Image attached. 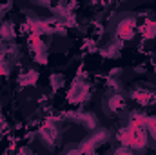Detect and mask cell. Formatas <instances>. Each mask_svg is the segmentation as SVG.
Segmentation results:
<instances>
[{"label":"cell","instance_id":"1","mask_svg":"<svg viewBox=\"0 0 156 155\" xmlns=\"http://www.w3.org/2000/svg\"><path fill=\"white\" fill-rule=\"evenodd\" d=\"M116 137L122 142V146L131 148V150H144L147 146V131L145 128H140V126L129 124L127 128L118 131Z\"/></svg>","mask_w":156,"mask_h":155},{"label":"cell","instance_id":"2","mask_svg":"<svg viewBox=\"0 0 156 155\" xmlns=\"http://www.w3.org/2000/svg\"><path fill=\"white\" fill-rule=\"evenodd\" d=\"M107 141H109V131L107 130H94L78 148H80L82 153H93V150H96L98 146H102Z\"/></svg>","mask_w":156,"mask_h":155},{"label":"cell","instance_id":"3","mask_svg":"<svg viewBox=\"0 0 156 155\" xmlns=\"http://www.w3.org/2000/svg\"><path fill=\"white\" fill-rule=\"evenodd\" d=\"M38 137L47 150H55L56 144L60 142V131H58V128H56V124H55L53 120H49V124H45V126L40 130Z\"/></svg>","mask_w":156,"mask_h":155},{"label":"cell","instance_id":"4","mask_svg":"<svg viewBox=\"0 0 156 155\" xmlns=\"http://www.w3.org/2000/svg\"><path fill=\"white\" fill-rule=\"evenodd\" d=\"M64 119L66 120L78 122L85 130H96L98 128V119H96L94 113H91V112H69V113H64Z\"/></svg>","mask_w":156,"mask_h":155},{"label":"cell","instance_id":"5","mask_svg":"<svg viewBox=\"0 0 156 155\" xmlns=\"http://www.w3.org/2000/svg\"><path fill=\"white\" fill-rule=\"evenodd\" d=\"M116 39L120 42L123 40H131L136 35V18L134 17H123L116 24V31H115Z\"/></svg>","mask_w":156,"mask_h":155},{"label":"cell","instance_id":"6","mask_svg":"<svg viewBox=\"0 0 156 155\" xmlns=\"http://www.w3.org/2000/svg\"><path fill=\"white\" fill-rule=\"evenodd\" d=\"M89 95H91L89 84H85L83 80H76V82L73 84V88L69 89L67 99H69L71 104H82V102H85V100L89 99Z\"/></svg>","mask_w":156,"mask_h":155},{"label":"cell","instance_id":"7","mask_svg":"<svg viewBox=\"0 0 156 155\" xmlns=\"http://www.w3.org/2000/svg\"><path fill=\"white\" fill-rule=\"evenodd\" d=\"M131 97L144 106H151L156 102V89L154 86H142V88H136L131 93Z\"/></svg>","mask_w":156,"mask_h":155},{"label":"cell","instance_id":"8","mask_svg":"<svg viewBox=\"0 0 156 155\" xmlns=\"http://www.w3.org/2000/svg\"><path fill=\"white\" fill-rule=\"evenodd\" d=\"M125 110V99L120 93H113L109 99H105L104 102V112L109 115H118Z\"/></svg>","mask_w":156,"mask_h":155},{"label":"cell","instance_id":"9","mask_svg":"<svg viewBox=\"0 0 156 155\" xmlns=\"http://www.w3.org/2000/svg\"><path fill=\"white\" fill-rule=\"evenodd\" d=\"M18 46L13 44V42H4L2 47H0V60H5L9 64L15 62V59H18Z\"/></svg>","mask_w":156,"mask_h":155},{"label":"cell","instance_id":"10","mask_svg":"<svg viewBox=\"0 0 156 155\" xmlns=\"http://www.w3.org/2000/svg\"><path fill=\"white\" fill-rule=\"evenodd\" d=\"M120 51H122V42H120V40H115V42L107 44V46L102 49V55L107 57V59H116L118 55H120Z\"/></svg>","mask_w":156,"mask_h":155},{"label":"cell","instance_id":"11","mask_svg":"<svg viewBox=\"0 0 156 155\" xmlns=\"http://www.w3.org/2000/svg\"><path fill=\"white\" fill-rule=\"evenodd\" d=\"M147 119H149V115H145L144 112H131V115H129V124L145 128V126H147Z\"/></svg>","mask_w":156,"mask_h":155},{"label":"cell","instance_id":"12","mask_svg":"<svg viewBox=\"0 0 156 155\" xmlns=\"http://www.w3.org/2000/svg\"><path fill=\"white\" fill-rule=\"evenodd\" d=\"M140 33L145 39H154L156 37V20H145L144 26L140 28Z\"/></svg>","mask_w":156,"mask_h":155},{"label":"cell","instance_id":"13","mask_svg":"<svg viewBox=\"0 0 156 155\" xmlns=\"http://www.w3.org/2000/svg\"><path fill=\"white\" fill-rule=\"evenodd\" d=\"M0 37L5 39V42H9V40L15 37V29H13V24L11 22H2L0 24Z\"/></svg>","mask_w":156,"mask_h":155},{"label":"cell","instance_id":"14","mask_svg":"<svg viewBox=\"0 0 156 155\" xmlns=\"http://www.w3.org/2000/svg\"><path fill=\"white\" fill-rule=\"evenodd\" d=\"M37 71H26V73H22L20 77H18V82L22 84V86H29V84H35L37 82Z\"/></svg>","mask_w":156,"mask_h":155},{"label":"cell","instance_id":"15","mask_svg":"<svg viewBox=\"0 0 156 155\" xmlns=\"http://www.w3.org/2000/svg\"><path fill=\"white\" fill-rule=\"evenodd\" d=\"M49 82H51L53 89H60V88H64V84H66V77H64L62 73H53V75L49 77Z\"/></svg>","mask_w":156,"mask_h":155},{"label":"cell","instance_id":"16","mask_svg":"<svg viewBox=\"0 0 156 155\" xmlns=\"http://www.w3.org/2000/svg\"><path fill=\"white\" fill-rule=\"evenodd\" d=\"M145 128H147V131L151 133V137L154 139V142H156V115L147 119V126Z\"/></svg>","mask_w":156,"mask_h":155},{"label":"cell","instance_id":"17","mask_svg":"<svg viewBox=\"0 0 156 155\" xmlns=\"http://www.w3.org/2000/svg\"><path fill=\"white\" fill-rule=\"evenodd\" d=\"M11 66H13V64H9V62H5V60H0V75H7V73L11 71Z\"/></svg>","mask_w":156,"mask_h":155},{"label":"cell","instance_id":"18","mask_svg":"<svg viewBox=\"0 0 156 155\" xmlns=\"http://www.w3.org/2000/svg\"><path fill=\"white\" fill-rule=\"evenodd\" d=\"M113 155H133V152H131V148L120 146V148H116V150L113 152Z\"/></svg>","mask_w":156,"mask_h":155},{"label":"cell","instance_id":"19","mask_svg":"<svg viewBox=\"0 0 156 155\" xmlns=\"http://www.w3.org/2000/svg\"><path fill=\"white\" fill-rule=\"evenodd\" d=\"M18 155H37L31 148H27V146H24V148H20V152H18Z\"/></svg>","mask_w":156,"mask_h":155},{"label":"cell","instance_id":"20","mask_svg":"<svg viewBox=\"0 0 156 155\" xmlns=\"http://www.w3.org/2000/svg\"><path fill=\"white\" fill-rule=\"evenodd\" d=\"M64 155H82V152H80V148H67Z\"/></svg>","mask_w":156,"mask_h":155},{"label":"cell","instance_id":"21","mask_svg":"<svg viewBox=\"0 0 156 155\" xmlns=\"http://www.w3.org/2000/svg\"><path fill=\"white\" fill-rule=\"evenodd\" d=\"M85 155H94V153H85Z\"/></svg>","mask_w":156,"mask_h":155},{"label":"cell","instance_id":"22","mask_svg":"<svg viewBox=\"0 0 156 155\" xmlns=\"http://www.w3.org/2000/svg\"><path fill=\"white\" fill-rule=\"evenodd\" d=\"M0 113H2V108H0Z\"/></svg>","mask_w":156,"mask_h":155}]
</instances>
